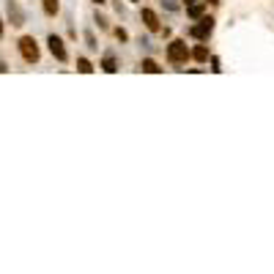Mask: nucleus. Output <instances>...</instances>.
I'll list each match as a JSON object with an SVG mask.
<instances>
[{
	"mask_svg": "<svg viewBox=\"0 0 274 274\" xmlns=\"http://www.w3.org/2000/svg\"><path fill=\"white\" fill-rule=\"evenodd\" d=\"M162 3H165V6L170 8V11H176V8H179V3H176V0H162Z\"/></svg>",
	"mask_w": 274,
	"mask_h": 274,
	"instance_id": "nucleus-13",
	"label": "nucleus"
},
{
	"mask_svg": "<svg viewBox=\"0 0 274 274\" xmlns=\"http://www.w3.org/2000/svg\"><path fill=\"white\" fill-rule=\"evenodd\" d=\"M195 3H203V0H184V6H195Z\"/></svg>",
	"mask_w": 274,
	"mask_h": 274,
	"instance_id": "nucleus-14",
	"label": "nucleus"
},
{
	"mask_svg": "<svg viewBox=\"0 0 274 274\" xmlns=\"http://www.w3.org/2000/svg\"><path fill=\"white\" fill-rule=\"evenodd\" d=\"M93 3H99V6H101V3H104V0H93Z\"/></svg>",
	"mask_w": 274,
	"mask_h": 274,
	"instance_id": "nucleus-16",
	"label": "nucleus"
},
{
	"mask_svg": "<svg viewBox=\"0 0 274 274\" xmlns=\"http://www.w3.org/2000/svg\"><path fill=\"white\" fill-rule=\"evenodd\" d=\"M211 30H214V19H211V17H203L200 25H195L189 33H192L195 39H200V42H203V39H209V36H211Z\"/></svg>",
	"mask_w": 274,
	"mask_h": 274,
	"instance_id": "nucleus-3",
	"label": "nucleus"
},
{
	"mask_svg": "<svg viewBox=\"0 0 274 274\" xmlns=\"http://www.w3.org/2000/svg\"><path fill=\"white\" fill-rule=\"evenodd\" d=\"M192 58H195V60H200V63H206V60H209V49H206V47H203V44H200V47H195V52H192Z\"/></svg>",
	"mask_w": 274,
	"mask_h": 274,
	"instance_id": "nucleus-9",
	"label": "nucleus"
},
{
	"mask_svg": "<svg viewBox=\"0 0 274 274\" xmlns=\"http://www.w3.org/2000/svg\"><path fill=\"white\" fill-rule=\"evenodd\" d=\"M0 36H3V22H0Z\"/></svg>",
	"mask_w": 274,
	"mask_h": 274,
	"instance_id": "nucleus-15",
	"label": "nucleus"
},
{
	"mask_svg": "<svg viewBox=\"0 0 274 274\" xmlns=\"http://www.w3.org/2000/svg\"><path fill=\"white\" fill-rule=\"evenodd\" d=\"M8 19H11L14 28H22L25 25V14H22V8H19L14 0H8Z\"/></svg>",
	"mask_w": 274,
	"mask_h": 274,
	"instance_id": "nucleus-5",
	"label": "nucleus"
},
{
	"mask_svg": "<svg viewBox=\"0 0 274 274\" xmlns=\"http://www.w3.org/2000/svg\"><path fill=\"white\" fill-rule=\"evenodd\" d=\"M140 17H143V22H145V28L148 30H159V17H156L154 11H151V8H143V14H140Z\"/></svg>",
	"mask_w": 274,
	"mask_h": 274,
	"instance_id": "nucleus-6",
	"label": "nucleus"
},
{
	"mask_svg": "<svg viewBox=\"0 0 274 274\" xmlns=\"http://www.w3.org/2000/svg\"><path fill=\"white\" fill-rule=\"evenodd\" d=\"M167 60L173 66H181L189 60V49H186V42H170L167 44Z\"/></svg>",
	"mask_w": 274,
	"mask_h": 274,
	"instance_id": "nucleus-1",
	"label": "nucleus"
},
{
	"mask_svg": "<svg viewBox=\"0 0 274 274\" xmlns=\"http://www.w3.org/2000/svg\"><path fill=\"white\" fill-rule=\"evenodd\" d=\"M47 44H49V52H52L55 58L60 60V63H63V60H69V55H66V47H63V42H60V39L55 36V33L47 39Z\"/></svg>",
	"mask_w": 274,
	"mask_h": 274,
	"instance_id": "nucleus-4",
	"label": "nucleus"
},
{
	"mask_svg": "<svg viewBox=\"0 0 274 274\" xmlns=\"http://www.w3.org/2000/svg\"><path fill=\"white\" fill-rule=\"evenodd\" d=\"M77 72H83V74H91V72H93V66H91V60L77 58Z\"/></svg>",
	"mask_w": 274,
	"mask_h": 274,
	"instance_id": "nucleus-12",
	"label": "nucleus"
},
{
	"mask_svg": "<svg viewBox=\"0 0 274 274\" xmlns=\"http://www.w3.org/2000/svg\"><path fill=\"white\" fill-rule=\"evenodd\" d=\"M186 14H189L192 19H200V17H203V3H195V6H186Z\"/></svg>",
	"mask_w": 274,
	"mask_h": 274,
	"instance_id": "nucleus-11",
	"label": "nucleus"
},
{
	"mask_svg": "<svg viewBox=\"0 0 274 274\" xmlns=\"http://www.w3.org/2000/svg\"><path fill=\"white\" fill-rule=\"evenodd\" d=\"M140 69H143V72H151V74H159L162 72V66H156V60H151V58H145L143 63H140Z\"/></svg>",
	"mask_w": 274,
	"mask_h": 274,
	"instance_id": "nucleus-7",
	"label": "nucleus"
},
{
	"mask_svg": "<svg viewBox=\"0 0 274 274\" xmlns=\"http://www.w3.org/2000/svg\"><path fill=\"white\" fill-rule=\"evenodd\" d=\"M19 52H22V58L28 60V63H36L39 60V44L33 36H25L19 39Z\"/></svg>",
	"mask_w": 274,
	"mask_h": 274,
	"instance_id": "nucleus-2",
	"label": "nucleus"
},
{
	"mask_svg": "<svg viewBox=\"0 0 274 274\" xmlns=\"http://www.w3.org/2000/svg\"><path fill=\"white\" fill-rule=\"evenodd\" d=\"M44 11H47L49 17H55V14L60 11V3L58 0H44Z\"/></svg>",
	"mask_w": 274,
	"mask_h": 274,
	"instance_id": "nucleus-8",
	"label": "nucleus"
},
{
	"mask_svg": "<svg viewBox=\"0 0 274 274\" xmlns=\"http://www.w3.org/2000/svg\"><path fill=\"white\" fill-rule=\"evenodd\" d=\"M101 69H104V72H110V74H113L115 69H118V63H115V58H113V55H107V58L101 60Z\"/></svg>",
	"mask_w": 274,
	"mask_h": 274,
	"instance_id": "nucleus-10",
	"label": "nucleus"
}]
</instances>
